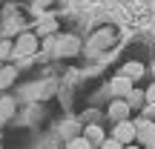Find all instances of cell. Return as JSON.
<instances>
[{
	"label": "cell",
	"instance_id": "6",
	"mask_svg": "<svg viewBox=\"0 0 155 149\" xmlns=\"http://www.w3.org/2000/svg\"><path fill=\"white\" fill-rule=\"evenodd\" d=\"M49 32H55V17H52V15H40L38 34H49Z\"/></svg>",
	"mask_w": 155,
	"mask_h": 149
},
{
	"label": "cell",
	"instance_id": "18",
	"mask_svg": "<svg viewBox=\"0 0 155 149\" xmlns=\"http://www.w3.org/2000/svg\"><path fill=\"white\" fill-rule=\"evenodd\" d=\"M152 72H155V66H152Z\"/></svg>",
	"mask_w": 155,
	"mask_h": 149
},
{
	"label": "cell",
	"instance_id": "5",
	"mask_svg": "<svg viewBox=\"0 0 155 149\" xmlns=\"http://www.w3.org/2000/svg\"><path fill=\"white\" fill-rule=\"evenodd\" d=\"M109 115H112V118H118V121H124V118L129 115V100H127V103H124V100H118V103H112Z\"/></svg>",
	"mask_w": 155,
	"mask_h": 149
},
{
	"label": "cell",
	"instance_id": "10",
	"mask_svg": "<svg viewBox=\"0 0 155 149\" xmlns=\"http://www.w3.org/2000/svg\"><path fill=\"white\" fill-rule=\"evenodd\" d=\"M101 149H124V146H121V141H118V138H112V141H104Z\"/></svg>",
	"mask_w": 155,
	"mask_h": 149
},
{
	"label": "cell",
	"instance_id": "15",
	"mask_svg": "<svg viewBox=\"0 0 155 149\" xmlns=\"http://www.w3.org/2000/svg\"><path fill=\"white\" fill-rule=\"evenodd\" d=\"M147 115H150V118H155V103H150V106H147Z\"/></svg>",
	"mask_w": 155,
	"mask_h": 149
},
{
	"label": "cell",
	"instance_id": "2",
	"mask_svg": "<svg viewBox=\"0 0 155 149\" xmlns=\"http://www.w3.org/2000/svg\"><path fill=\"white\" fill-rule=\"evenodd\" d=\"M35 46H38V37H35V34H23V37L17 40V46H15V55L17 57H29L35 52Z\"/></svg>",
	"mask_w": 155,
	"mask_h": 149
},
{
	"label": "cell",
	"instance_id": "4",
	"mask_svg": "<svg viewBox=\"0 0 155 149\" xmlns=\"http://www.w3.org/2000/svg\"><path fill=\"white\" fill-rule=\"evenodd\" d=\"M112 92H118V95H129V92H132V77H127V75L115 77V80H112Z\"/></svg>",
	"mask_w": 155,
	"mask_h": 149
},
{
	"label": "cell",
	"instance_id": "14",
	"mask_svg": "<svg viewBox=\"0 0 155 149\" xmlns=\"http://www.w3.org/2000/svg\"><path fill=\"white\" fill-rule=\"evenodd\" d=\"M147 98H150V100H152V103H155V83H152V86H150V89H147Z\"/></svg>",
	"mask_w": 155,
	"mask_h": 149
},
{
	"label": "cell",
	"instance_id": "17",
	"mask_svg": "<svg viewBox=\"0 0 155 149\" xmlns=\"http://www.w3.org/2000/svg\"><path fill=\"white\" fill-rule=\"evenodd\" d=\"M150 149H155V144H150Z\"/></svg>",
	"mask_w": 155,
	"mask_h": 149
},
{
	"label": "cell",
	"instance_id": "1",
	"mask_svg": "<svg viewBox=\"0 0 155 149\" xmlns=\"http://www.w3.org/2000/svg\"><path fill=\"white\" fill-rule=\"evenodd\" d=\"M115 138L121 141V144H132V141L138 138V126L129 123V121H121V123L115 126Z\"/></svg>",
	"mask_w": 155,
	"mask_h": 149
},
{
	"label": "cell",
	"instance_id": "11",
	"mask_svg": "<svg viewBox=\"0 0 155 149\" xmlns=\"http://www.w3.org/2000/svg\"><path fill=\"white\" fill-rule=\"evenodd\" d=\"M69 149H89V141H86V138H78V141L69 144Z\"/></svg>",
	"mask_w": 155,
	"mask_h": 149
},
{
	"label": "cell",
	"instance_id": "9",
	"mask_svg": "<svg viewBox=\"0 0 155 149\" xmlns=\"http://www.w3.org/2000/svg\"><path fill=\"white\" fill-rule=\"evenodd\" d=\"M86 138H89V141H101V138H104L101 126H89V129H86Z\"/></svg>",
	"mask_w": 155,
	"mask_h": 149
},
{
	"label": "cell",
	"instance_id": "13",
	"mask_svg": "<svg viewBox=\"0 0 155 149\" xmlns=\"http://www.w3.org/2000/svg\"><path fill=\"white\" fill-rule=\"evenodd\" d=\"M12 77H15V72H12V69H6V72L0 75V86H6V83H9Z\"/></svg>",
	"mask_w": 155,
	"mask_h": 149
},
{
	"label": "cell",
	"instance_id": "16",
	"mask_svg": "<svg viewBox=\"0 0 155 149\" xmlns=\"http://www.w3.org/2000/svg\"><path fill=\"white\" fill-rule=\"evenodd\" d=\"M124 149H138V146H124Z\"/></svg>",
	"mask_w": 155,
	"mask_h": 149
},
{
	"label": "cell",
	"instance_id": "8",
	"mask_svg": "<svg viewBox=\"0 0 155 149\" xmlns=\"http://www.w3.org/2000/svg\"><path fill=\"white\" fill-rule=\"evenodd\" d=\"M124 75L132 77V80H138V77L144 75V66H141V63H127V66H124Z\"/></svg>",
	"mask_w": 155,
	"mask_h": 149
},
{
	"label": "cell",
	"instance_id": "12",
	"mask_svg": "<svg viewBox=\"0 0 155 149\" xmlns=\"http://www.w3.org/2000/svg\"><path fill=\"white\" fill-rule=\"evenodd\" d=\"M12 106H15V103H12V100L6 98L3 103H0V118H6V115H9V112H12Z\"/></svg>",
	"mask_w": 155,
	"mask_h": 149
},
{
	"label": "cell",
	"instance_id": "7",
	"mask_svg": "<svg viewBox=\"0 0 155 149\" xmlns=\"http://www.w3.org/2000/svg\"><path fill=\"white\" fill-rule=\"evenodd\" d=\"M75 49H78V40L75 37H63L61 43H58V55H72Z\"/></svg>",
	"mask_w": 155,
	"mask_h": 149
},
{
	"label": "cell",
	"instance_id": "3",
	"mask_svg": "<svg viewBox=\"0 0 155 149\" xmlns=\"http://www.w3.org/2000/svg\"><path fill=\"white\" fill-rule=\"evenodd\" d=\"M135 126H138V138L144 141V144H155V126L150 121H138Z\"/></svg>",
	"mask_w": 155,
	"mask_h": 149
}]
</instances>
